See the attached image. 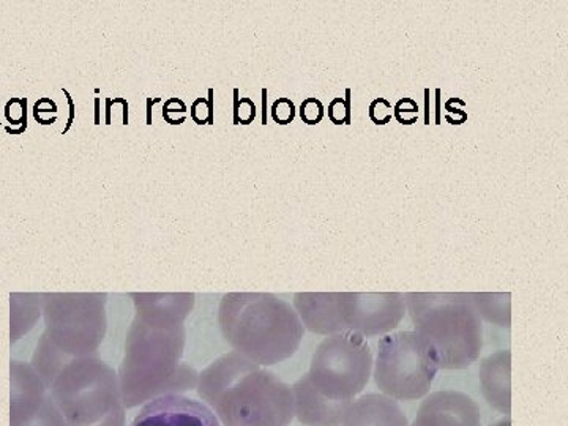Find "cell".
Wrapping results in <instances>:
<instances>
[{"instance_id":"obj_6","label":"cell","mask_w":568,"mask_h":426,"mask_svg":"<svg viewBox=\"0 0 568 426\" xmlns=\"http://www.w3.org/2000/svg\"><path fill=\"white\" fill-rule=\"evenodd\" d=\"M48 388L65 426H125L119 377L97 358L67 362Z\"/></svg>"},{"instance_id":"obj_13","label":"cell","mask_w":568,"mask_h":426,"mask_svg":"<svg viewBox=\"0 0 568 426\" xmlns=\"http://www.w3.org/2000/svg\"><path fill=\"white\" fill-rule=\"evenodd\" d=\"M342 426H409L406 414L395 399L383 394L355 398L347 407Z\"/></svg>"},{"instance_id":"obj_20","label":"cell","mask_w":568,"mask_h":426,"mask_svg":"<svg viewBox=\"0 0 568 426\" xmlns=\"http://www.w3.org/2000/svg\"><path fill=\"white\" fill-rule=\"evenodd\" d=\"M272 115H274L276 122L283 123V125L290 123L295 115L294 103L286 99L278 100L272 106Z\"/></svg>"},{"instance_id":"obj_11","label":"cell","mask_w":568,"mask_h":426,"mask_svg":"<svg viewBox=\"0 0 568 426\" xmlns=\"http://www.w3.org/2000/svg\"><path fill=\"white\" fill-rule=\"evenodd\" d=\"M410 426H481L480 406L465 392H433L425 396Z\"/></svg>"},{"instance_id":"obj_18","label":"cell","mask_w":568,"mask_h":426,"mask_svg":"<svg viewBox=\"0 0 568 426\" xmlns=\"http://www.w3.org/2000/svg\"><path fill=\"white\" fill-rule=\"evenodd\" d=\"M325 114L324 104L317 99H306L301 106V118L308 125H316L323 121Z\"/></svg>"},{"instance_id":"obj_9","label":"cell","mask_w":568,"mask_h":426,"mask_svg":"<svg viewBox=\"0 0 568 426\" xmlns=\"http://www.w3.org/2000/svg\"><path fill=\"white\" fill-rule=\"evenodd\" d=\"M373 365L376 386L395 402L425 398L439 373L435 355L416 332L384 335Z\"/></svg>"},{"instance_id":"obj_2","label":"cell","mask_w":568,"mask_h":426,"mask_svg":"<svg viewBox=\"0 0 568 426\" xmlns=\"http://www.w3.org/2000/svg\"><path fill=\"white\" fill-rule=\"evenodd\" d=\"M196 388L223 426H290L294 418L293 388L237 353L209 365Z\"/></svg>"},{"instance_id":"obj_19","label":"cell","mask_w":568,"mask_h":426,"mask_svg":"<svg viewBox=\"0 0 568 426\" xmlns=\"http://www.w3.org/2000/svg\"><path fill=\"white\" fill-rule=\"evenodd\" d=\"M328 119L335 125H343V123L351 122V102L349 99H334L328 104Z\"/></svg>"},{"instance_id":"obj_7","label":"cell","mask_w":568,"mask_h":426,"mask_svg":"<svg viewBox=\"0 0 568 426\" xmlns=\"http://www.w3.org/2000/svg\"><path fill=\"white\" fill-rule=\"evenodd\" d=\"M50 336L36 355V372L44 386L63 364L93 353L104 332L103 304L97 295H58L48 306Z\"/></svg>"},{"instance_id":"obj_5","label":"cell","mask_w":568,"mask_h":426,"mask_svg":"<svg viewBox=\"0 0 568 426\" xmlns=\"http://www.w3.org/2000/svg\"><path fill=\"white\" fill-rule=\"evenodd\" d=\"M294 310L313 334L354 332L366 338L395 331L406 315V302L399 293H298Z\"/></svg>"},{"instance_id":"obj_14","label":"cell","mask_w":568,"mask_h":426,"mask_svg":"<svg viewBox=\"0 0 568 426\" xmlns=\"http://www.w3.org/2000/svg\"><path fill=\"white\" fill-rule=\"evenodd\" d=\"M510 351H499L485 358L480 366L481 392L489 406L504 416H510Z\"/></svg>"},{"instance_id":"obj_12","label":"cell","mask_w":568,"mask_h":426,"mask_svg":"<svg viewBox=\"0 0 568 426\" xmlns=\"http://www.w3.org/2000/svg\"><path fill=\"white\" fill-rule=\"evenodd\" d=\"M294 416L306 426H342L347 407L345 403H335L317 394L306 375L293 387Z\"/></svg>"},{"instance_id":"obj_4","label":"cell","mask_w":568,"mask_h":426,"mask_svg":"<svg viewBox=\"0 0 568 426\" xmlns=\"http://www.w3.org/2000/svg\"><path fill=\"white\" fill-rule=\"evenodd\" d=\"M406 312L439 369H463L484 349V325L469 294L407 293Z\"/></svg>"},{"instance_id":"obj_10","label":"cell","mask_w":568,"mask_h":426,"mask_svg":"<svg viewBox=\"0 0 568 426\" xmlns=\"http://www.w3.org/2000/svg\"><path fill=\"white\" fill-rule=\"evenodd\" d=\"M132 426H220V422L204 403L170 394L145 403Z\"/></svg>"},{"instance_id":"obj_16","label":"cell","mask_w":568,"mask_h":426,"mask_svg":"<svg viewBox=\"0 0 568 426\" xmlns=\"http://www.w3.org/2000/svg\"><path fill=\"white\" fill-rule=\"evenodd\" d=\"M418 104L413 99H402L394 106V118L403 125H413L418 119Z\"/></svg>"},{"instance_id":"obj_3","label":"cell","mask_w":568,"mask_h":426,"mask_svg":"<svg viewBox=\"0 0 568 426\" xmlns=\"http://www.w3.org/2000/svg\"><path fill=\"white\" fill-rule=\"evenodd\" d=\"M219 321L235 353L261 366L293 357L305 334L294 306L272 294L224 295Z\"/></svg>"},{"instance_id":"obj_1","label":"cell","mask_w":568,"mask_h":426,"mask_svg":"<svg viewBox=\"0 0 568 426\" xmlns=\"http://www.w3.org/2000/svg\"><path fill=\"white\" fill-rule=\"evenodd\" d=\"M141 317L133 325L119 372L123 406L132 409L159 396L193 390L197 375L182 365V320L193 295H136Z\"/></svg>"},{"instance_id":"obj_21","label":"cell","mask_w":568,"mask_h":426,"mask_svg":"<svg viewBox=\"0 0 568 426\" xmlns=\"http://www.w3.org/2000/svg\"><path fill=\"white\" fill-rule=\"evenodd\" d=\"M489 426H511L510 416L500 418V420H497L495 422V424H491Z\"/></svg>"},{"instance_id":"obj_8","label":"cell","mask_w":568,"mask_h":426,"mask_svg":"<svg viewBox=\"0 0 568 426\" xmlns=\"http://www.w3.org/2000/svg\"><path fill=\"white\" fill-rule=\"evenodd\" d=\"M373 362V351L364 335H328L316 347L306 377L324 398L351 405L369 383Z\"/></svg>"},{"instance_id":"obj_17","label":"cell","mask_w":568,"mask_h":426,"mask_svg":"<svg viewBox=\"0 0 568 426\" xmlns=\"http://www.w3.org/2000/svg\"><path fill=\"white\" fill-rule=\"evenodd\" d=\"M368 114L376 125H386L394 118V108L386 99H376L375 102L369 104Z\"/></svg>"},{"instance_id":"obj_15","label":"cell","mask_w":568,"mask_h":426,"mask_svg":"<svg viewBox=\"0 0 568 426\" xmlns=\"http://www.w3.org/2000/svg\"><path fill=\"white\" fill-rule=\"evenodd\" d=\"M478 315L488 323L510 327V294H469Z\"/></svg>"}]
</instances>
